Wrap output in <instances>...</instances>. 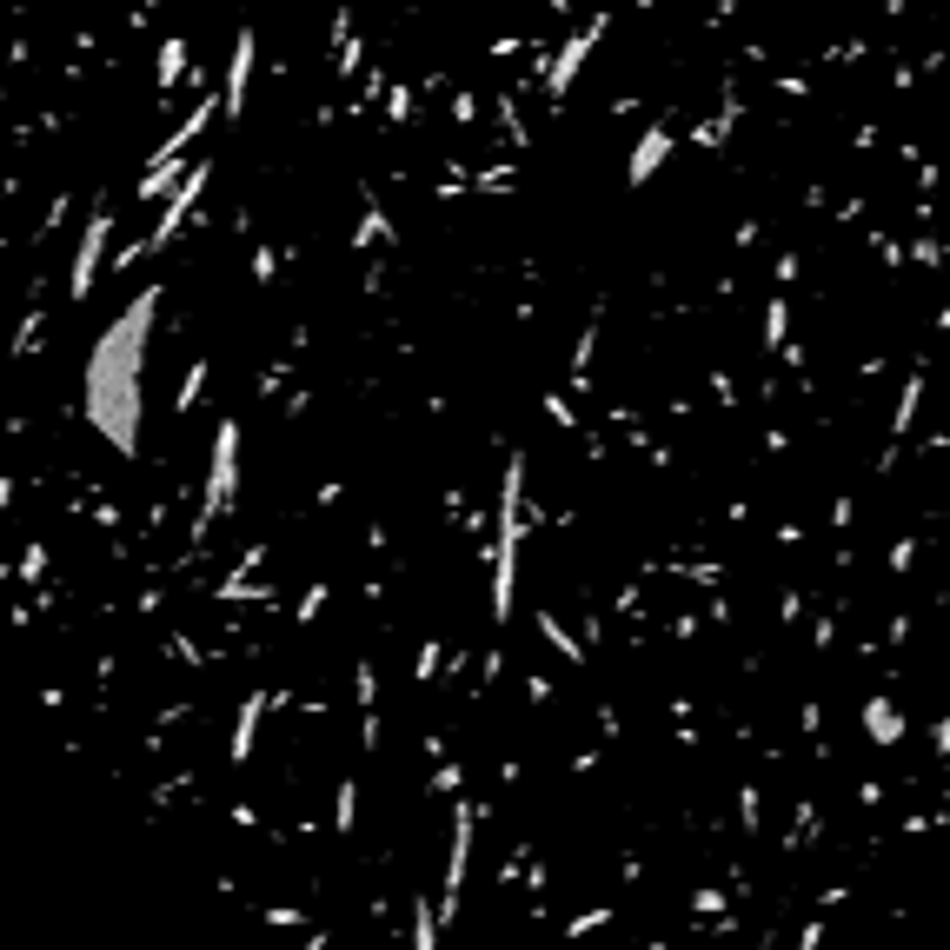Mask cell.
Wrapping results in <instances>:
<instances>
[{
    "mask_svg": "<svg viewBox=\"0 0 950 950\" xmlns=\"http://www.w3.org/2000/svg\"><path fill=\"white\" fill-rule=\"evenodd\" d=\"M160 293L146 286L93 346L86 359V412L113 446H133V419H140V366H146V326H153Z\"/></svg>",
    "mask_w": 950,
    "mask_h": 950,
    "instance_id": "cell-1",
    "label": "cell"
}]
</instances>
